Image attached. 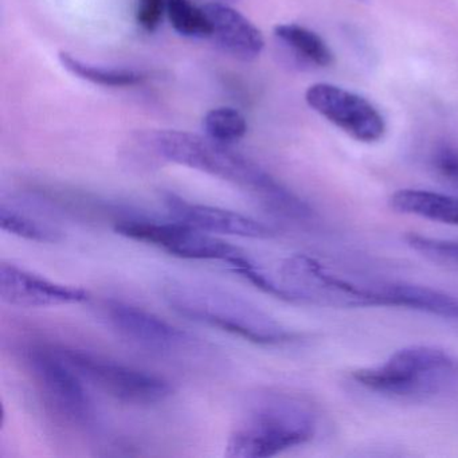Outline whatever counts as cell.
<instances>
[{"label": "cell", "mask_w": 458, "mask_h": 458, "mask_svg": "<svg viewBox=\"0 0 458 458\" xmlns=\"http://www.w3.org/2000/svg\"><path fill=\"white\" fill-rule=\"evenodd\" d=\"M152 147L163 159L216 176L250 192L267 210L294 221L307 210V202L278 183L249 157L229 144L182 131H157Z\"/></svg>", "instance_id": "6da1fadb"}, {"label": "cell", "mask_w": 458, "mask_h": 458, "mask_svg": "<svg viewBox=\"0 0 458 458\" xmlns=\"http://www.w3.org/2000/svg\"><path fill=\"white\" fill-rule=\"evenodd\" d=\"M315 407L299 395L265 391L243 407L227 439V458H267L301 446L318 433Z\"/></svg>", "instance_id": "7a4b0ae2"}, {"label": "cell", "mask_w": 458, "mask_h": 458, "mask_svg": "<svg viewBox=\"0 0 458 458\" xmlns=\"http://www.w3.org/2000/svg\"><path fill=\"white\" fill-rule=\"evenodd\" d=\"M356 385L398 401L423 402L458 393V356L434 345H409L383 363L355 369Z\"/></svg>", "instance_id": "3957f363"}, {"label": "cell", "mask_w": 458, "mask_h": 458, "mask_svg": "<svg viewBox=\"0 0 458 458\" xmlns=\"http://www.w3.org/2000/svg\"><path fill=\"white\" fill-rule=\"evenodd\" d=\"M165 301L179 315L257 344H283L297 334L278 323L259 307L232 292L206 284L173 281L165 286Z\"/></svg>", "instance_id": "277c9868"}, {"label": "cell", "mask_w": 458, "mask_h": 458, "mask_svg": "<svg viewBox=\"0 0 458 458\" xmlns=\"http://www.w3.org/2000/svg\"><path fill=\"white\" fill-rule=\"evenodd\" d=\"M25 361L42 402L58 420L79 430L95 426V404L84 379L58 348L34 345L26 350Z\"/></svg>", "instance_id": "5b68a950"}, {"label": "cell", "mask_w": 458, "mask_h": 458, "mask_svg": "<svg viewBox=\"0 0 458 458\" xmlns=\"http://www.w3.org/2000/svg\"><path fill=\"white\" fill-rule=\"evenodd\" d=\"M85 383L116 401L136 406L160 403L173 394L168 380L88 351L58 348Z\"/></svg>", "instance_id": "8992f818"}, {"label": "cell", "mask_w": 458, "mask_h": 458, "mask_svg": "<svg viewBox=\"0 0 458 458\" xmlns=\"http://www.w3.org/2000/svg\"><path fill=\"white\" fill-rule=\"evenodd\" d=\"M114 232L130 240L157 246L181 259L227 262L233 270L245 267L250 261L241 249L210 237L208 233L181 221L155 222L143 218H124L114 222Z\"/></svg>", "instance_id": "52a82bcc"}, {"label": "cell", "mask_w": 458, "mask_h": 458, "mask_svg": "<svg viewBox=\"0 0 458 458\" xmlns=\"http://www.w3.org/2000/svg\"><path fill=\"white\" fill-rule=\"evenodd\" d=\"M305 101L316 114L360 143H377L386 133L382 114L366 98L328 82L310 85Z\"/></svg>", "instance_id": "ba28073f"}, {"label": "cell", "mask_w": 458, "mask_h": 458, "mask_svg": "<svg viewBox=\"0 0 458 458\" xmlns=\"http://www.w3.org/2000/svg\"><path fill=\"white\" fill-rule=\"evenodd\" d=\"M106 318L125 342L157 355H175L194 343L192 337L178 327L148 310L124 302H108Z\"/></svg>", "instance_id": "9c48e42d"}, {"label": "cell", "mask_w": 458, "mask_h": 458, "mask_svg": "<svg viewBox=\"0 0 458 458\" xmlns=\"http://www.w3.org/2000/svg\"><path fill=\"white\" fill-rule=\"evenodd\" d=\"M0 299L20 308H47L81 304L89 294L85 289L55 283L14 264L0 265Z\"/></svg>", "instance_id": "30bf717a"}, {"label": "cell", "mask_w": 458, "mask_h": 458, "mask_svg": "<svg viewBox=\"0 0 458 458\" xmlns=\"http://www.w3.org/2000/svg\"><path fill=\"white\" fill-rule=\"evenodd\" d=\"M165 202L176 221L183 222L200 232L254 240H267L275 235L272 227L234 211L189 202L175 194L165 195Z\"/></svg>", "instance_id": "8fae6325"}, {"label": "cell", "mask_w": 458, "mask_h": 458, "mask_svg": "<svg viewBox=\"0 0 458 458\" xmlns=\"http://www.w3.org/2000/svg\"><path fill=\"white\" fill-rule=\"evenodd\" d=\"M203 10L213 26L211 38L225 53L248 63L261 55L264 36L245 15L225 2H213L203 6Z\"/></svg>", "instance_id": "7c38bea8"}, {"label": "cell", "mask_w": 458, "mask_h": 458, "mask_svg": "<svg viewBox=\"0 0 458 458\" xmlns=\"http://www.w3.org/2000/svg\"><path fill=\"white\" fill-rule=\"evenodd\" d=\"M388 203L396 213L458 227V198L452 195L402 189L391 195Z\"/></svg>", "instance_id": "4fadbf2b"}, {"label": "cell", "mask_w": 458, "mask_h": 458, "mask_svg": "<svg viewBox=\"0 0 458 458\" xmlns=\"http://www.w3.org/2000/svg\"><path fill=\"white\" fill-rule=\"evenodd\" d=\"M275 36L297 57L312 65L328 68L334 63V53L331 52L327 42L318 33L304 26L297 23H281L276 26Z\"/></svg>", "instance_id": "5bb4252c"}, {"label": "cell", "mask_w": 458, "mask_h": 458, "mask_svg": "<svg viewBox=\"0 0 458 458\" xmlns=\"http://www.w3.org/2000/svg\"><path fill=\"white\" fill-rule=\"evenodd\" d=\"M58 60L69 73L85 80V81L92 82V84L101 85V87H136V85L143 84L144 80L147 79L146 74L141 72L130 71V69L101 68V66L84 63L66 52L58 53Z\"/></svg>", "instance_id": "9a60e30c"}, {"label": "cell", "mask_w": 458, "mask_h": 458, "mask_svg": "<svg viewBox=\"0 0 458 458\" xmlns=\"http://www.w3.org/2000/svg\"><path fill=\"white\" fill-rule=\"evenodd\" d=\"M0 226L4 232L36 242L55 243L63 240V233L52 225L4 203L0 206Z\"/></svg>", "instance_id": "2e32d148"}, {"label": "cell", "mask_w": 458, "mask_h": 458, "mask_svg": "<svg viewBox=\"0 0 458 458\" xmlns=\"http://www.w3.org/2000/svg\"><path fill=\"white\" fill-rule=\"evenodd\" d=\"M165 14L176 33L189 38H211L213 26L205 10L190 0H165Z\"/></svg>", "instance_id": "e0dca14e"}, {"label": "cell", "mask_w": 458, "mask_h": 458, "mask_svg": "<svg viewBox=\"0 0 458 458\" xmlns=\"http://www.w3.org/2000/svg\"><path fill=\"white\" fill-rule=\"evenodd\" d=\"M206 135L219 143L232 144L241 140L248 132V123L242 114L234 108L211 109L203 119Z\"/></svg>", "instance_id": "ac0fdd59"}, {"label": "cell", "mask_w": 458, "mask_h": 458, "mask_svg": "<svg viewBox=\"0 0 458 458\" xmlns=\"http://www.w3.org/2000/svg\"><path fill=\"white\" fill-rule=\"evenodd\" d=\"M407 246L423 259L442 265V267L458 269V241L410 233L404 237Z\"/></svg>", "instance_id": "d6986e66"}, {"label": "cell", "mask_w": 458, "mask_h": 458, "mask_svg": "<svg viewBox=\"0 0 458 458\" xmlns=\"http://www.w3.org/2000/svg\"><path fill=\"white\" fill-rule=\"evenodd\" d=\"M165 14V0H138L136 18L144 30H157Z\"/></svg>", "instance_id": "ffe728a7"}, {"label": "cell", "mask_w": 458, "mask_h": 458, "mask_svg": "<svg viewBox=\"0 0 458 458\" xmlns=\"http://www.w3.org/2000/svg\"><path fill=\"white\" fill-rule=\"evenodd\" d=\"M434 165L439 175L458 190V148L444 147L434 155Z\"/></svg>", "instance_id": "44dd1931"}, {"label": "cell", "mask_w": 458, "mask_h": 458, "mask_svg": "<svg viewBox=\"0 0 458 458\" xmlns=\"http://www.w3.org/2000/svg\"><path fill=\"white\" fill-rule=\"evenodd\" d=\"M216 2H234V0H216Z\"/></svg>", "instance_id": "7402d4cb"}, {"label": "cell", "mask_w": 458, "mask_h": 458, "mask_svg": "<svg viewBox=\"0 0 458 458\" xmlns=\"http://www.w3.org/2000/svg\"><path fill=\"white\" fill-rule=\"evenodd\" d=\"M360 2H363V0H360Z\"/></svg>", "instance_id": "603a6c76"}]
</instances>
